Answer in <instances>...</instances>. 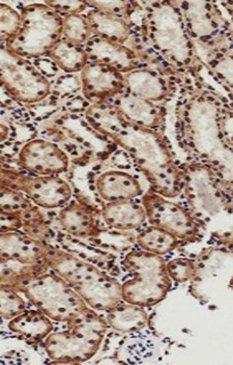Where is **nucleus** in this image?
<instances>
[{"label":"nucleus","mask_w":233,"mask_h":365,"mask_svg":"<svg viewBox=\"0 0 233 365\" xmlns=\"http://www.w3.org/2000/svg\"><path fill=\"white\" fill-rule=\"evenodd\" d=\"M224 100L211 91H188L177 107V131L192 162L209 166L232 188V148L224 143L219 125Z\"/></svg>","instance_id":"2"},{"label":"nucleus","mask_w":233,"mask_h":365,"mask_svg":"<svg viewBox=\"0 0 233 365\" xmlns=\"http://www.w3.org/2000/svg\"><path fill=\"white\" fill-rule=\"evenodd\" d=\"M111 103L128 122L164 134L166 113L157 103L146 101L125 91L114 98Z\"/></svg>","instance_id":"18"},{"label":"nucleus","mask_w":233,"mask_h":365,"mask_svg":"<svg viewBox=\"0 0 233 365\" xmlns=\"http://www.w3.org/2000/svg\"><path fill=\"white\" fill-rule=\"evenodd\" d=\"M95 188L106 204L134 200L143 194L138 180L130 173L120 170H108L100 173L95 181Z\"/></svg>","instance_id":"20"},{"label":"nucleus","mask_w":233,"mask_h":365,"mask_svg":"<svg viewBox=\"0 0 233 365\" xmlns=\"http://www.w3.org/2000/svg\"><path fill=\"white\" fill-rule=\"evenodd\" d=\"M50 9H52L61 17H67L72 15H82L83 11L88 9L86 1H78V0H63V1H46Z\"/></svg>","instance_id":"35"},{"label":"nucleus","mask_w":233,"mask_h":365,"mask_svg":"<svg viewBox=\"0 0 233 365\" xmlns=\"http://www.w3.org/2000/svg\"><path fill=\"white\" fill-rule=\"evenodd\" d=\"M0 282H2L1 274H0Z\"/></svg>","instance_id":"37"},{"label":"nucleus","mask_w":233,"mask_h":365,"mask_svg":"<svg viewBox=\"0 0 233 365\" xmlns=\"http://www.w3.org/2000/svg\"><path fill=\"white\" fill-rule=\"evenodd\" d=\"M58 218L63 230L77 238H98L102 232L90 210L79 202L63 207Z\"/></svg>","instance_id":"22"},{"label":"nucleus","mask_w":233,"mask_h":365,"mask_svg":"<svg viewBox=\"0 0 233 365\" xmlns=\"http://www.w3.org/2000/svg\"><path fill=\"white\" fill-rule=\"evenodd\" d=\"M93 36L123 44L133 34L131 22L91 9L86 16Z\"/></svg>","instance_id":"23"},{"label":"nucleus","mask_w":233,"mask_h":365,"mask_svg":"<svg viewBox=\"0 0 233 365\" xmlns=\"http://www.w3.org/2000/svg\"><path fill=\"white\" fill-rule=\"evenodd\" d=\"M68 326V330L51 332L45 339L48 357L56 364H83L97 355L106 336V319L88 307Z\"/></svg>","instance_id":"7"},{"label":"nucleus","mask_w":233,"mask_h":365,"mask_svg":"<svg viewBox=\"0 0 233 365\" xmlns=\"http://www.w3.org/2000/svg\"><path fill=\"white\" fill-rule=\"evenodd\" d=\"M9 329L29 342L44 341L53 330L52 319L40 310H24L10 319Z\"/></svg>","instance_id":"24"},{"label":"nucleus","mask_w":233,"mask_h":365,"mask_svg":"<svg viewBox=\"0 0 233 365\" xmlns=\"http://www.w3.org/2000/svg\"><path fill=\"white\" fill-rule=\"evenodd\" d=\"M106 322L112 329L122 333H133L145 329L148 314L145 307L132 303H118L107 310Z\"/></svg>","instance_id":"25"},{"label":"nucleus","mask_w":233,"mask_h":365,"mask_svg":"<svg viewBox=\"0 0 233 365\" xmlns=\"http://www.w3.org/2000/svg\"><path fill=\"white\" fill-rule=\"evenodd\" d=\"M219 125H220L221 135H222L224 143L227 147L232 148V108L229 103H226L224 105Z\"/></svg>","instance_id":"36"},{"label":"nucleus","mask_w":233,"mask_h":365,"mask_svg":"<svg viewBox=\"0 0 233 365\" xmlns=\"http://www.w3.org/2000/svg\"><path fill=\"white\" fill-rule=\"evenodd\" d=\"M86 120L95 132L129 153L155 192L167 198L182 193V170L163 133L128 122L111 102L91 104Z\"/></svg>","instance_id":"1"},{"label":"nucleus","mask_w":233,"mask_h":365,"mask_svg":"<svg viewBox=\"0 0 233 365\" xmlns=\"http://www.w3.org/2000/svg\"><path fill=\"white\" fill-rule=\"evenodd\" d=\"M175 2L194 44L200 43L207 47L230 36V24L214 2Z\"/></svg>","instance_id":"13"},{"label":"nucleus","mask_w":233,"mask_h":365,"mask_svg":"<svg viewBox=\"0 0 233 365\" xmlns=\"http://www.w3.org/2000/svg\"><path fill=\"white\" fill-rule=\"evenodd\" d=\"M46 267H27L21 272L11 274L2 282H9L26 297L36 309L52 321L71 323L88 307L81 297L56 272L38 271Z\"/></svg>","instance_id":"5"},{"label":"nucleus","mask_w":233,"mask_h":365,"mask_svg":"<svg viewBox=\"0 0 233 365\" xmlns=\"http://www.w3.org/2000/svg\"><path fill=\"white\" fill-rule=\"evenodd\" d=\"M0 185L20 191L36 207L47 210L65 207L73 195L68 182L59 175H29L0 168Z\"/></svg>","instance_id":"11"},{"label":"nucleus","mask_w":233,"mask_h":365,"mask_svg":"<svg viewBox=\"0 0 233 365\" xmlns=\"http://www.w3.org/2000/svg\"><path fill=\"white\" fill-rule=\"evenodd\" d=\"M0 83L17 101L34 104L51 91V83L26 59L0 45Z\"/></svg>","instance_id":"10"},{"label":"nucleus","mask_w":233,"mask_h":365,"mask_svg":"<svg viewBox=\"0 0 233 365\" xmlns=\"http://www.w3.org/2000/svg\"><path fill=\"white\" fill-rule=\"evenodd\" d=\"M123 264L133 278L122 284V300L150 307L166 298L172 282L163 257L143 250H132L125 255Z\"/></svg>","instance_id":"8"},{"label":"nucleus","mask_w":233,"mask_h":365,"mask_svg":"<svg viewBox=\"0 0 233 365\" xmlns=\"http://www.w3.org/2000/svg\"><path fill=\"white\" fill-rule=\"evenodd\" d=\"M93 36L86 16L72 15L63 17V40L83 47Z\"/></svg>","instance_id":"31"},{"label":"nucleus","mask_w":233,"mask_h":365,"mask_svg":"<svg viewBox=\"0 0 233 365\" xmlns=\"http://www.w3.org/2000/svg\"><path fill=\"white\" fill-rule=\"evenodd\" d=\"M83 48L88 54V63L108 66L122 74L141 67L140 56L128 46L91 36Z\"/></svg>","instance_id":"17"},{"label":"nucleus","mask_w":233,"mask_h":365,"mask_svg":"<svg viewBox=\"0 0 233 365\" xmlns=\"http://www.w3.org/2000/svg\"><path fill=\"white\" fill-rule=\"evenodd\" d=\"M136 241L141 250L160 257H164L177 250L180 243L170 232L154 225L143 228L139 232Z\"/></svg>","instance_id":"27"},{"label":"nucleus","mask_w":233,"mask_h":365,"mask_svg":"<svg viewBox=\"0 0 233 365\" xmlns=\"http://www.w3.org/2000/svg\"><path fill=\"white\" fill-rule=\"evenodd\" d=\"M48 56L63 72L80 73L88 63V54L82 46L73 44L61 38Z\"/></svg>","instance_id":"26"},{"label":"nucleus","mask_w":233,"mask_h":365,"mask_svg":"<svg viewBox=\"0 0 233 365\" xmlns=\"http://www.w3.org/2000/svg\"><path fill=\"white\" fill-rule=\"evenodd\" d=\"M84 98L91 104L109 102L125 91L123 74L108 66L88 63L80 72Z\"/></svg>","instance_id":"16"},{"label":"nucleus","mask_w":233,"mask_h":365,"mask_svg":"<svg viewBox=\"0 0 233 365\" xmlns=\"http://www.w3.org/2000/svg\"><path fill=\"white\" fill-rule=\"evenodd\" d=\"M34 207L24 194L0 185V213L21 217Z\"/></svg>","instance_id":"30"},{"label":"nucleus","mask_w":233,"mask_h":365,"mask_svg":"<svg viewBox=\"0 0 233 365\" xmlns=\"http://www.w3.org/2000/svg\"><path fill=\"white\" fill-rule=\"evenodd\" d=\"M26 309L21 293L9 282H0V318L10 321Z\"/></svg>","instance_id":"29"},{"label":"nucleus","mask_w":233,"mask_h":365,"mask_svg":"<svg viewBox=\"0 0 233 365\" xmlns=\"http://www.w3.org/2000/svg\"><path fill=\"white\" fill-rule=\"evenodd\" d=\"M209 56L207 66L217 80L222 83L228 93L232 88V45L221 46Z\"/></svg>","instance_id":"28"},{"label":"nucleus","mask_w":233,"mask_h":365,"mask_svg":"<svg viewBox=\"0 0 233 365\" xmlns=\"http://www.w3.org/2000/svg\"><path fill=\"white\" fill-rule=\"evenodd\" d=\"M141 204L150 225L170 232L178 241H194L200 237V225L189 210L177 202L150 189L143 194Z\"/></svg>","instance_id":"12"},{"label":"nucleus","mask_w":233,"mask_h":365,"mask_svg":"<svg viewBox=\"0 0 233 365\" xmlns=\"http://www.w3.org/2000/svg\"><path fill=\"white\" fill-rule=\"evenodd\" d=\"M45 264L61 276L91 309L107 312L122 301V284L90 262L51 246Z\"/></svg>","instance_id":"6"},{"label":"nucleus","mask_w":233,"mask_h":365,"mask_svg":"<svg viewBox=\"0 0 233 365\" xmlns=\"http://www.w3.org/2000/svg\"><path fill=\"white\" fill-rule=\"evenodd\" d=\"M19 31L6 48L21 58L48 56L63 38V17L45 4H33L22 9Z\"/></svg>","instance_id":"9"},{"label":"nucleus","mask_w":233,"mask_h":365,"mask_svg":"<svg viewBox=\"0 0 233 365\" xmlns=\"http://www.w3.org/2000/svg\"><path fill=\"white\" fill-rule=\"evenodd\" d=\"M166 270L170 277L171 282L177 284H185L192 282L195 277L197 267L196 262L187 257L173 259L166 264Z\"/></svg>","instance_id":"32"},{"label":"nucleus","mask_w":233,"mask_h":365,"mask_svg":"<svg viewBox=\"0 0 233 365\" xmlns=\"http://www.w3.org/2000/svg\"><path fill=\"white\" fill-rule=\"evenodd\" d=\"M123 81L125 93L157 104L166 100L171 93L168 80L155 68H134L131 72L123 74Z\"/></svg>","instance_id":"19"},{"label":"nucleus","mask_w":233,"mask_h":365,"mask_svg":"<svg viewBox=\"0 0 233 365\" xmlns=\"http://www.w3.org/2000/svg\"><path fill=\"white\" fill-rule=\"evenodd\" d=\"M88 8L116 16V17L125 18L129 20L132 11H134L135 2L129 1H90L86 2Z\"/></svg>","instance_id":"34"},{"label":"nucleus","mask_w":233,"mask_h":365,"mask_svg":"<svg viewBox=\"0 0 233 365\" xmlns=\"http://www.w3.org/2000/svg\"><path fill=\"white\" fill-rule=\"evenodd\" d=\"M21 16L10 6L0 4V42L11 41L19 31Z\"/></svg>","instance_id":"33"},{"label":"nucleus","mask_w":233,"mask_h":365,"mask_svg":"<svg viewBox=\"0 0 233 365\" xmlns=\"http://www.w3.org/2000/svg\"><path fill=\"white\" fill-rule=\"evenodd\" d=\"M145 4L143 34L157 56L177 70H193L197 67L200 63L197 48L190 38L175 2Z\"/></svg>","instance_id":"4"},{"label":"nucleus","mask_w":233,"mask_h":365,"mask_svg":"<svg viewBox=\"0 0 233 365\" xmlns=\"http://www.w3.org/2000/svg\"><path fill=\"white\" fill-rule=\"evenodd\" d=\"M102 217L109 227L118 232H131L143 227L146 221L145 207L135 200L106 204Z\"/></svg>","instance_id":"21"},{"label":"nucleus","mask_w":233,"mask_h":365,"mask_svg":"<svg viewBox=\"0 0 233 365\" xmlns=\"http://www.w3.org/2000/svg\"><path fill=\"white\" fill-rule=\"evenodd\" d=\"M18 164L33 175H59L68 168V155L56 143L33 139L23 145Z\"/></svg>","instance_id":"14"},{"label":"nucleus","mask_w":233,"mask_h":365,"mask_svg":"<svg viewBox=\"0 0 233 365\" xmlns=\"http://www.w3.org/2000/svg\"><path fill=\"white\" fill-rule=\"evenodd\" d=\"M51 245L19 230L0 232V264L17 262L26 267H46Z\"/></svg>","instance_id":"15"},{"label":"nucleus","mask_w":233,"mask_h":365,"mask_svg":"<svg viewBox=\"0 0 233 365\" xmlns=\"http://www.w3.org/2000/svg\"><path fill=\"white\" fill-rule=\"evenodd\" d=\"M182 170V192L200 227L232 244V188L209 166L191 163Z\"/></svg>","instance_id":"3"}]
</instances>
